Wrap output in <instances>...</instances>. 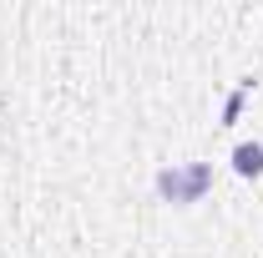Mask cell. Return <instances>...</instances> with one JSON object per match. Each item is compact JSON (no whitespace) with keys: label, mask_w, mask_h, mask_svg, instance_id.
Here are the masks:
<instances>
[{"label":"cell","mask_w":263,"mask_h":258,"mask_svg":"<svg viewBox=\"0 0 263 258\" xmlns=\"http://www.w3.org/2000/svg\"><path fill=\"white\" fill-rule=\"evenodd\" d=\"M213 182V167L208 162H187V167H162L157 172V193L167 202H197Z\"/></svg>","instance_id":"obj_1"},{"label":"cell","mask_w":263,"mask_h":258,"mask_svg":"<svg viewBox=\"0 0 263 258\" xmlns=\"http://www.w3.org/2000/svg\"><path fill=\"white\" fill-rule=\"evenodd\" d=\"M233 167H238L243 177H258L263 172V147L258 142H238V147H233Z\"/></svg>","instance_id":"obj_2"}]
</instances>
